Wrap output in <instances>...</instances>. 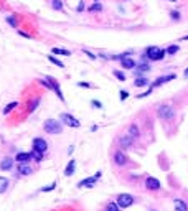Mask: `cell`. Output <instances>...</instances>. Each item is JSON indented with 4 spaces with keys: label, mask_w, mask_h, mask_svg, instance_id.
Wrapping results in <instances>:
<instances>
[{
    "label": "cell",
    "mask_w": 188,
    "mask_h": 211,
    "mask_svg": "<svg viewBox=\"0 0 188 211\" xmlns=\"http://www.w3.org/2000/svg\"><path fill=\"white\" fill-rule=\"evenodd\" d=\"M145 188L150 190V191L160 190V181H158L155 176H147V178H145Z\"/></svg>",
    "instance_id": "6"
},
{
    "label": "cell",
    "mask_w": 188,
    "mask_h": 211,
    "mask_svg": "<svg viewBox=\"0 0 188 211\" xmlns=\"http://www.w3.org/2000/svg\"><path fill=\"white\" fill-rule=\"evenodd\" d=\"M12 165H13V160H12L10 157H5L2 162H0V170L7 172V170H10V168H12Z\"/></svg>",
    "instance_id": "15"
},
{
    "label": "cell",
    "mask_w": 188,
    "mask_h": 211,
    "mask_svg": "<svg viewBox=\"0 0 188 211\" xmlns=\"http://www.w3.org/2000/svg\"><path fill=\"white\" fill-rule=\"evenodd\" d=\"M17 106H18V102H15V101H13V102H10V104H8L5 109H3V114H8L10 111H13V109H15Z\"/></svg>",
    "instance_id": "29"
},
{
    "label": "cell",
    "mask_w": 188,
    "mask_h": 211,
    "mask_svg": "<svg viewBox=\"0 0 188 211\" xmlns=\"http://www.w3.org/2000/svg\"><path fill=\"white\" fill-rule=\"evenodd\" d=\"M51 53H53V55H63V56H69V55H71V51L63 50V48H53Z\"/></svg>",
    "instance_id": "22"
},
{
    "label": "cell",
    "mask_w": 188,
    "mask_h": 211,
    "mask_svg": "<svg viewBox=\"0 0 188 211\" xmlns=\"http://www.w3.org/2000/svg\"><path fill=\"white\" fill-rule=\"evenodd\" d=\"M129 135L134 137V139H137L139 135H140V130H139L137 124H131V126H129Z\"/></svg>",
    "instance_id": "17"
},
{
    "label": "cell",
    "mask_w": 188,
    "mask_h": 211,
    "mask_svg": "<svg viewBox=\"0 0 188 211\" xmlns=\"http://www.w3.org/2000/svg\"><path fill=\"white\" fill-rule=\"evenodd\" d=\"M157 114H158V117H160V119H163V121H170V119H173V116H175V111H173L172 106L163 104V106L158 107Z\"/></svg>",
    "instance_id": "3"
},
{
    "label": "cell",
    "mask_w": 188,
    "mask_h": 211,
    "mask_svg": "<svg viewBox=\"0 0 188 211\" xmlns=\"http://www.w3.org/2000/svg\"><path fill=\"white\" fill-rule=\"evenodd\" d=\"M183 40H188V35H186V36H183Z\"/></svg>",
    "instance_id": "42"
},
{
    "label": "cell",
    "mask_w": 188,
    "mask_h": 211,
    "mask_svg": "<svg viewBox=\"0 0 188 211\" xmlns=\"http://www.w3.org/2000/svg\"><path fill=\"white\" fill-rule=\"evenodd\" d=\"M43 129H45V132H48V134H61L63 126H61V122L55 121V119H48V121H45V124H43Z\"/></svg>",
    "instance_id": "2"
},
{
    "label": "cell",
    "mask_w": 188,
    "mask_h": 211,
    "mask_svg": "<svg viewBox=\"0 0 188 211\" xmlns=\"http://www.w3.org/2000/svg\"><path fill=\"white\" fill-rule=\"evenodd\" d=\"M145 55L150 61H162L165 58L167 53H165V50H162V48H158V46H148L145 50Z\"/></svg>",
    "instance_id": "1"
},
{
    "label": "cell",
    "mask_w": 188,
    "mask_h": 211,
    "mask_svg": "<svg viewBox=\"0 0 188 211\" xmlns=\"http://www.w3.org/2000/svg\"><path fill=\"white\" fill-rule=\"evenodd\" d=\"M48 60H50L53 64H56L58 68H65V64H63V63H61V61L58 60V58H55V56H51V55H50V56H48Z\"/></svg>",
    "instance_id": "28"
},
{
    "label": "cell",
    "mask_w": 188,
    "mask_h": 211,
    "mask_svg": "<svg viewBox=\"0 0 188 211\" xmlns=\"http://www.w3.org/2000/svg\"><path fill=\"white\" fill-rule=\"evenodd\" d=\"M185 78H188V68L185 69Z\"/></svg>",
    "instance_id": "41"
},
{
    "label": "cell",
    "mask_w": 188,
    "mask_h": 211,
    "mask_svg": "<svg viewBox=\"0 0 188 211\" xmlns=\"http://www.w3.org/2000/svg\"><path fill=\"white\" fill-rule=\"evenodd\" d=\"M178 51H180V46H178V45H170L165 50V53H167V55H170V56L175 55V53H178Z\"/></svg>",
    "instance_id": "24"
},
{
    "label": "cell",
    "mask_w": 188,
    "mask_h": 211,
    "mask_svg": "<svg viewBox=\"0 0 188 211\" xmlns=\"http://www.w3.org/2000/svg\"><path fill=\"white\" fill-rule=\"evenodd\" d=\"M15 160L18 162V163H27V162L31 160V153H25V152H18Z\"/></svg>",
    "instance_id": "13"
},
{
    "label": "cell",
    "mask_w": 188,
    "mask_h": 211,
    "mask_svg": "<svg viewBox=\"0 0 188 211\" xmlns=\"http://www.w3.org/2000/svg\"><path fill=\"white\" fill-rule=\"evenodd\" d=\"M84 53H86V55L89 56L91 60H96V56H94V55H93V53H91V51H88V50H84Z\"/></svg>",
    "instance_id": "38"
},
{
    "label": "cell",
    "mask_w": 188,
    "mask_h": 211,
    "mask_svg": "<svg viewBox=\"0 0 188 211\" xmlns=\"http://www.w3.org/2000/svg\"><path fill=\"white\" fill-rule=\"evenodd\" d=\"M175 78H177L175 74H168V76H160V78H158V79H155V81H153L150 88H153V89H155V88H158V86L165 84V83H168V81H172V79H175Z\"/></svg>",
    "instance_id": "8"
},
{
    "label": "cell",
    "mask_w": 188,
    "mask_h": 211,
    "mask_svg": "<svg viewBox=\"0 0 188 211\" xmlns=\"http://www.w3.org/2000/svg\"><path fill=\"white\" fill-rule=\"evenodd\" d=\"M61 121L66 124V126H69V127H74V129H78L79 126H81V122L78 121L76 117H73L71 114H61Z\"/></svg>",
    "instance_id": "5"
},
{
    "label": "cell",
    "mask_w": 188,
    "mask_h": 211,
    "mask_svg": "<svg viewBox=\"0 0 188 211\" xmlns=\"http://www.w3.org/2000/svg\"><path fill=\"white\" fill-rule=\"evenodd\" d=\"M152 211H155V209H152Z\"/></svg>",
    "instance_id": "44"
},
{
    "label": "cell",
    "mask_w": 188,
    "mask_h": 211,
    "mask_svg": "<svg viewBox=\"0 0 188 211\" xmlns=\"http://www.w3.org/2000/svg\"><path fill=\"white\" fill-rule=\"evenodd\" d=\"M33 148L38 152H41V153H45L48 150V143L45 139H41V137H36L35 140H33Z\"/></svg>",
    "instance_id": "7"
},
{
    "label": "cell",
    "mask_w": 188,
    "mask_h": 211,
    "mask_svg": "<svg viewBox=\"0 0 188 211\" xmlns=\"http://www.w3.org/2000/svg\"><path fill=\"white\" fill-rule=\"evenodd\" d=\"M172 2H175V0H172Z\"/></svg>",
    "instance_id": "43"
},
{
    "label": "cell",
    "mask_w": 188,
    "mask_h": 211,
    "mask_svg": "<svg viewBox=\"0 0 188 211\" xmlns=\"http://www.w3.org/2000/svg\"><path fill=\"white\" fill-rule=\"evenodd\" d=\"M147 84H148L147 78H137L134 81V86H136V88H144V86H147Z\"/></svg>",
    "instance_id": "20"
},
{
    "label": "cell",
    "mask_w": 188,
    "mask_h": 211,
    "mask_svg": "<svg viewBox=\"0 0 188 211\" xmlns=\"http://www.w3.org/2000/svg\"><path fill=\"white\" fill-rule=\"evenodd\" d=\"M96 180H98V178H96V176H89V178H84V180H81L79 183H78V186H79V188H83V186H89V188H91V186H94Z\"/></svg>",
    "instance_id": "16"
},
{
    "label": "cell",
    "mask_w": 188,
    "mask_h": 211,
    "mask_svg": "<svg viewBox=\"0 0 188 211\" xmlns=\"http://www.w3.org/2000/svg\"><path fill=\"white\" fill-rule=\"evenodd\" d=\"M127 97H129V93H127V91H120V101H125Z\"/></svg>",
    "instance_id": "36"
},
{
    "label": "cell",
    "mask_w": 188,
    "mask_h": 211,
    "mask_svg": "<svg viewBox=\"0 0 188 211\" xmlns=\"http://www.w3.org/2000/svg\"><path fill=\"white\" fill-rule=\"evenodd\" d=\"M31 158H35L36 162H41V158H43V153H41V152H38V150H35V148H33V150H31Z\"/></svg>",
    "instance_id": "27"
},
{
    "label": "cell",
    "mask_w": 188,
    "mask_h": 211,
    "mask_svg": "<svg viewBox=\"0 0 188 211\" xmlns=\"http://www.w3.org/2000/svg\"><path fill=\"white\" fill-rule=\"evenodd\" d=\"M46 79L50 81V84H51V89H53V91H55V93L58 94V97H60L61 101H65V96H63V93H61V89H60V84H58L56 81L53 79V78H50V76H46Z\"/></svg>",
    "instance_id": "10"
},
{
    "label": "cell",
    "mask_w": 188,
    "mask_h": 211,
    "mask_svg": "<svg viewBox=\"0 0 188 211\" xmlns=\"http://www.w3.org/2000/svg\"><path fill=\"white\" fill-rule=\"evenodd\" d=\"M55 186H56V181H53L50 186H45V188H41V191H51V190H55Z\"/></svg>",
    "instance_id": "34"
},
{
    "label": "cell",
    "mask_w": 188,
    "mask_h": 211,
    "mask_svg": "<svg viewBox=\"0 0 188 211\" xmlns=\"http://www.w3.org/2000/svg\"><path fill=\"white\" fill-rule=\"evenodd\" d=\"M173 206H175V211H188V205L180 198L173 200Z\"/></svg>",
    "instance_id": "14"
},
{
    "label": "cell",
    "mask_w": 188,
    "mask_h": 211,
    "mask_svg": "<svg viewBox=\"0 0 188 211\" xmlns=\"http://www.w3.org/2000/svg\"><path fill=\"white\" fill-rule=\"evenodd\" d=\"M120 64H122L124 69H134V68H136V61H134L131 56H127V58H122V60H120Z\"/></svg>",
    "instance_id": "12"
},
{
    "label": "cell",
    "mask_w": 188,
    "mask_h": 211,
    "mask_svg": "<svg viewBox=\"0 0 188 211\" xmlns=\"http://www.w3.org/2000/svg\"><path fill=\"white\" fill-rule=\"evenodd\" d=\"M114 162H115V165L124 167L125 163H127V157H125V153L122 150H117L114 153Z\"/></svg>",
    "instance_id": "9"
},
{
    "label": "cell",
    "mask_w": 188,
    "mask_h": 211,
    "mask_svg": "<svg viewBox=\"0 0 188 211\" xmlns=\"http://www.w3.org/2000/svg\"><path fill=\"white\" fill-rule=\"evenodd\" d=\"M170 17H172V20H180V12H178V10H172L170 12Z\"/></svg>",
    "instance_id": "32"
},
{
    "label": "cell",
    "mask_w": 188,
    "mask_h": 211,
    "mask_svg": "<svg viewBox=\"0 0 188 211\" xmlns=\"http://www.w3.org/2000/svg\"><path fill=\"white\" fill-rule=\"evenodd\" d=\"M91 104H93L94 107H98V109H102V104H101L99 101H91Z\"/></svg>",
    "instance_id": "37"
},
{
    "label": "cell",
    "mask_w": 188,
    "mask_h": 211,
    "mask_svg": "<svg viewBox=\"0 0 188 211\" xmlns=\"http://www.w3.org/2000/svg\"><path fill=\"white\" fill-rule=\"evenodd\" d=\"M99 10H102V5H101V3H94V5L89 7V12H99Z\"/></svg>",
    "instance_id": "31"
},
{
    "label": "cell",
    "mask_w": 188,
    "mask_h": 211,
    "mask_svg": "<svg viewBox=\"0 0 188 211\" xmlns=\"http://www.w3.org/2000/svg\"><path fill=\"white\" fill-rule=\"evenodd\" d=\"M132 142H134V137H131L129 134H125V135H122L119 139V143H120V147H122V148L132 147Z\"/></svg>",
    "instance_id": "11"
},
{
    "label": "cell",
    "mask_w": 188,
    "mask_h": 211,
    "mask_svg": "<svg viewBox=\"0 0 188 211\" xmlns=\"http://www.w3.org/2000/svg\"><path fill=\"white\" fill-rule=\"evenodd\" d=\"M84 10V2H79V5H78V12H83Z\"/></svg>",
    "instance_id": "39"
},
{
    "label": "cell",
    "mask_w": 188,
    "mask_h": 211,
    "mask_svg": "<svg viewBox=\"0 0 188 211\" xmlns=\"http://www.w3.org/2000/svg\"><path fill=\"white\" fill-rule=\"evenodd\" d=\"M119 205L114 203V201H111V203H107V206H106V211H119Z\"/></svg>",
    "instance_id": "25"
},
{
    "label": "cell",
    "mask_w": 188,
    "mask_h": 211,
    "mask_svg": "<svg viewBox=\"0 0 188 211\" xmlns=\"http://www.w3.org/2000/svg\"><path fill=\"white\" fill-rule=\"evenodd\" d=\"M147 71H150V66H148L147 63H142V61H140V64L137 66V74L147 73Z\"/></svg>",
    "instance_id": "21"
},
{
    "label": "cell",
    "mask_w": 188,
    "mask_h": 211,
    "mask_svg": "<svg viewBox=\"0 0 188 211\" xmlns=\"http://www.w3.org/2000/svg\"><path fill=\"white\" fill-rule=\"evenodd\" d=\"M115 203L119 205V208H129V206L134 205V196L132 195H127V193H122L117 196V201Z\"/></svg>",
    "instance_id": "4"
},
{
    "label": "cell",
    "mask_w": 188,
    "mask_h": 211,
    "mask_svg": "<svg viewBox=\"0 0 188 211\" xmlns=\"http://www.w3.org/2000/svg\"><path fill=\"white\" fill-rule=\"evenodd\" d=\"M7 22L10 23L12 27H17V20H15V17H7Z\"/></svg>",
    "instance_id": "35"
},
{
    "label": "cell",
    "mask_w": 188,
    "mask_h": 211,
    "mask_svg": "<svg viewBox=\"0 0 188 211\" xmlns=\"http://www.w3.org/2000/svg\"><path fill=\"white\" fill-rule=\"evenodd\" d=\"M78 86H81V88H91V84L88 83H78Z\"/></svg>",
    "instance_id": "40"
},
{
    "label": "cell",
    "mask_w": 188,
    "mask_h": 211,
    "mask_svg": "<svg viewBox=\"0 0 188 211\" xmlns=\"http://www.w3.org/2000/svg\"><path fill=\"white\" fill-rule=\"evenodd\" d=\"M114 76H115L119 81H125V74L122 73V71H117V69H115V71H114Z\"/></svg>",
    "instance_id": "30"
},
{
    "label": "cell",
    "mask_w": 188,
    "mask_h": 211,
    "mask_svg": "<svg viewBox=\"0 0 188 211\" xmlns=\"http://www.w3.org/2000/svg\"><path fill=\"white\" fill-rule=\"evenodd\" d=\"M96 2H98V0H96Z\"/></svg>",
    "instance_id": "45"
},
{
    "label": "cell",
    "mask_w": 188,
    "mask_h": 211,
    "mask_svg": "<svg viewBox=\"0 0 188 211\" xmlns=\"http://www.w3.org/2000/svg\"><path fill=\"white\" fill-rule=\"evenodd\" d=\"M38 104H40V97H35V99H33V102H30V106H28V111L33 112L38 107Z\"/></svg>",
    "instance_id": "26"
},
{
    "label": "cell",
    "mask_w": 188,
    "mask_h": 211,
    "mask_svg": "<svg viewBox=\"0 0 188 211\" xmlns=\"http://www.w3.org/2000/svg\"><path fill=\"white\" fill-rule=\"evenodd\" d=\"M8 188V178L5 176H0V193H3Z\"/></svg>",
    "instance_id": "23"
},
{
    "label": "cell",
    "mask_w": 188,
    "mask_h": 211,
    "mask_svg": "<svg viewBox=\"0 0 188 211\" xmlns=\"http://www.w3.org/2000/svg\"><path fill=\"white\" fill-rule=\"evenodd\" d=\"M53 8H56V10H61V8H63L61 0H53Z\"/></svg>",
    "instance_id": "33"
},
{
    "label": "cell",
    "mask_w": 188,
    "mask_h": 211,
    "mask_svg": "<svg viewBox=\"0 0 188 211\" xmlns=\"http://www.w3.org/2000/svg\"><path fill=\"white\" fill-rule=\"evenodd\" d=\"M18 173L23 175V176H25V175H30V173H31V167H28L27 163H20V165H18Z\"/></svg>",
    "instance_id": "18"
},
{
    "label": "cell",
    "mask_w": 188,
    "mask_h": 211,
    "mask_svg": "<svg viewBox=\"0 0 188 211\" xmlns=\"http://www.w3.org/2000/svg\"><path fill=\"white\" fill-rule=\"evenodd\" d=\"M74 168H76V162L74 160H71L68 165H66V168H65V175L66 176H71L74 173Z\"/></svg>",
    "instance_id": "19"
}]
</instances>
